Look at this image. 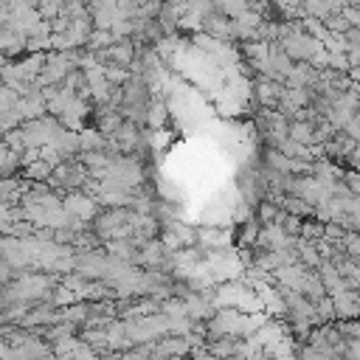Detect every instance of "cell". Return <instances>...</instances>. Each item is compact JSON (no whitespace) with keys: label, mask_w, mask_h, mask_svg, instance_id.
Returning <instances> with one entry per match:
<instances>
[{"label":"cell","mask_w":360,"mask_h":360,"mask_svg":"<svg viewBox=\"0 0 360 360\" xmlns=\"http://www.w3.org/2000/svg\"><path fill=\"white\" fill-rule=\"evenodd\" d=\"M79 146L90 152V149H101V146H104V141H101V135H98V132H82V135H79Z\"/></svg>","instance_id":"obj_3"},{"label":"cell","mask_w":360,"mask_h":360,"mask_svg":"<svg viewBox=\"0 0 360 360\" xmlns=\"http://www.w3.org/2000/svg\"><path fill=\"white\" fill-rule=\"evenodd\" d=\"M17 96H20V93H17L14 87H8V84H3V82H0V115L17 107V101H20Z\"/></svg>","instance_id":"obj_2"},{"label":"cell","mask_w":360,"mask_h":360,"mask_svg":"<svg viewBox=\"0 0 360 360\" xmlns=\"http://www.w3.org/2000/svg\"><path fill=\"white\" fill-rule=\"evenodd\" d=\"M65 211H68L73 219H90V217L96 214V200H90V197H84V194H68Z\"/></svg>","instance_id":"obj_1"}]
</instances>
